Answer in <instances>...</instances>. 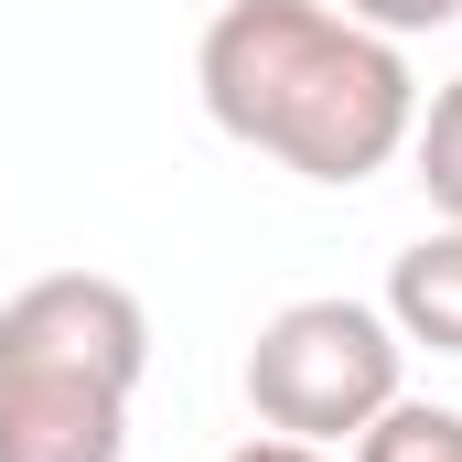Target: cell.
<instances>
[{"label": "cell", "mask_w": 462, "mask_h": 462, "mask_svg": "<svg viewBox=\"0 0 462 462\" xmlns=\"http://www.w3.org/2000/svg\"><path fill=\"white\" fill-rule=\"evenodd\" d=\"M345 22H365V32H441V22H462V0H345Z\"/></svg>", "instance_id": "cell-8"}, {"label": "cell", "mask_w": 462, "mask_h": 462, "mask_svg": "<svg viewBox=\"0 0 462 462\" xmlns=\"http://www.w3.org/2000/svg\"><path fill=\"white\" fill-rule=\"evenodd\" d=\"M194 87L226 140L312 172V183L387 172L420 118L409 54L323 0H226L194 43Z\"/></svg>", "instance_id": "cell-1"}, {"label": "cell", "mask_w": 462, "mask_h": 462, "mask_svg": "<svg viewBox=\"0 0 462 462\" xmlns=\"http://www.w3.org/2000/svg\"><path fill=\"white\" fill-rule=\"evenodd\" d=\"M398 398V323L365 301H291L247 345V409L280 441L334 452Z\"/></svg>", "instance_id": "cell-2"}, {"label": "cell", "mask_w": 462, "mask_h": 462, "mask_svg": "<svg viewBox=\"0 0 462 462\" xmlns=\"http://www.w3.org/2000/svg\"><path fill=\"white\" fill-rule=\"evenodd\" d=\"M226 462H334V452H312V441H280V430H258V441H236Z\"/></svg>", "instance_id": "cell-9"}, {"label": "cell", "mask_w": 462, "mask_h": 462, "mask_svg": "<svg viewBox=\"0 0 462 462\" xmlns=\"http://www.w3.org/2000/svg\"><path fill=\"white\" fill-rule=\"evenodd\" d=\"M387 323L430 355H462V226H430L387 269Z\"/></svg>", "instance_id": "cell-5"}, {"label": "cell", "mask_w": 462, "mask_h": 462, "mask_svg": "<svg viewBox=\"0 0 462 462\" xmlns=\"http://www.w3.org/2000/svg\"><path fill=\"white\" fill-rule=\"evenodd\" d=\"M129 387L97 376H0V462H118Z\"/></svg>", "instance_id": "cell-4"}, {"label": "cell", "mask_w": 462, "mask_h": 462, "mask_svg": "<svg viewBox=\"0 0 462 462\" xmlns=\"http://www.w3.org/2000/svg\"><path fill=\"white\" fill-rule=\"evenodd\" d=\"M409 151H420V194L462 226V76H452V87H430V108L409 118Z\"/></svg>", "instance_id": "cell-7"}, {"label": "cell", "mask_w": 462, "mask_h": 462, "mask_svg": "<svg viewBox=\"0 0 462 462\" xmlns=\"http://www.w3.org/2000/svg\"><path fill=\"white\" fill-rule=\"evenodd\" d=\"M151 365V312L108 269H43L0 301V376H97L140 387Z\"/></svg>", "instance_id": "cell-3"}, {"label": "cell", "mask_w": 462, "mask_h": 462, "mask_svg": "<svg viewBox=\"0 0 462 462\" xmlns=\"http://www.w3.org/2000/svg\"><path fill=\"white\" fill-rule=\"evenodd\" d=\"M355 462H462V409H430V398H387V409L355 430Z\"/></svg>", "instance_id": "cell-6"}]
</instances>
